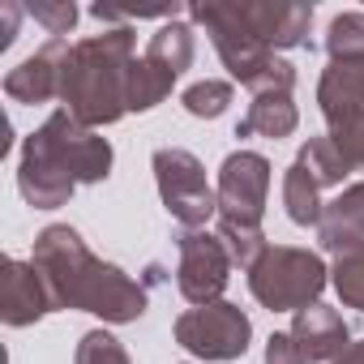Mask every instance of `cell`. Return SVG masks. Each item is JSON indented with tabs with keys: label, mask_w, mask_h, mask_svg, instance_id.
Instances as JSON below:
<instances>
[{
	"label": "cell",
	"mask_w": 364,
	"mask_h": 364,
	"mask_svg": "<svg viewBox=\"0 0 364 364\" xmlns=\"http://www.w3.org/2000/svg\"><path fill=\"white\" fill-rule=\"evenodd\" d=\"M291 338L300 343V351H304L309 364H334L351 347V330H347L343 313H334L326 304L300 309L296 321H291Z\"/></svg>",
	"instance_id": "obj_14"
},
{
	"label": "cell",
	"mask_w": 364,
	"mask_h": 364,
	"mask_svg": "<svg viewBox=\"0 0 364 364\" xmlns=\"http://www.w3.org/2000/svg\"><path fill=\"white\" fill-rule=\"evenodd\" d=\"M73 364H129V351L120 347L116 334L107 330H86L77 351H73Z\"/></svg>",
	"instance_id": "obj_26"
},
{
	"label": "cell",
	"mask_w": 364,
	"mask_h": 364,
	"mask_svg": "<svg viewBox=\"0 0 364 364\" xmlns=\"http://www.w3.org/2000/svg\"><path fill=\"white\" fill-rule=\"evenodd\" d=\"M82 313H95L112 326H124V321H137L146 313V291L112 262H99L86 296H82Z\"/></svg>",
	"instance_id": "obj_13"
},
{
	"label": "cell",
	"mask_w": 364,
	"mask_h": 364,
	"mask_svg": "<svg viewBox=\"0 0 364 364\" xmlns=\"http://www.w3.org/2000/svg\"><path fill=\"white\" fill-rule=\"evenodd\" d=\"M326 283H330L326 262L313 249H296V245H270L262 253V262L249 270V291L270 313L313 309L321 300Z\"/></svg>",
	"instance_id": "obj_2"
},
{
	"label": "cell",
	"mask_w": 364,
	"mask_h": 364,
	"mask_svg": "<svg viewBox=\"0 0 364 364\" xmlns=\"http://www.w3.org/2000/svg\"><path fill=\"white\" fill-rule=\"evenodd\" d=\"M31 18L43 22L52 31V39H65L77 22V5L73 0H39V5H31Z\"/></svg>",
	"instance_id": "obj_27"
},
{
	"label": "cell",
	"mask_w": 364,
	"mask_h": 364,
	"mask_svg": "<svg viewBox=\"0 0 364 364\" xmlns=\"http://www.w3.org/2000/svg\"><path fill=\"white\" fill-rule=\"evenodd\" d=\"M249 338H253V321L232 300L198 304V309L176 317V343L185 351H193L198 360H206V364L240 360L249 351Z\"/></svg>",
	"instance_id": "obj_5"
},
{
	"label": "cell",
	"mask_w": 364,
	"mask_h": 364,
	"mask_svg": "<svg viewBox=\"0 0 364 364\" xmlns=\"http://www.w3.org/2000/svg\"><path fill=\"white\" fill-rule=\"evenodd\" d=\"M266 364H309V360H304L300 343H296L291 330H287V334H270V338H266Z\"/></svg>",
	"instance_id": "obj_29"
},
{
	"label": "cell",
	"mask_w": 364,
	"mask_h": 364,
	"mask_svg": "<svg viewBox=\"0 0 364 364\" xmlns=\"http://www.w3.org/2000/svg\"><path fill=\"white\" fill-rule=\"evenodd\" d=\"M330 60H364V14H338L326 31Z\"/></svg>",
	"instance_id": "obj_24"
},
{
	"label": "cell",
	"mask_w": 364,
	"mask_h": 364,
	"mask_svg": "<svg viewBox=\"0 0 364 364\" xmlns=\"http://www.w3.org/2000/svg\"><path fill=\"white\" fill-rule=\"evenodd\" d=\"M176 249H180V266H176L180 296H185L193 309L223 300L228 279H232V257H228L223 240L215 232L198 228V232H180L176 236Z\"/></svg>",
	"instance_id": "obj_8"
},
{
	"label": "cell",
	"mask_w": 364,
	"mask_h": 364,
	"mask_svg": "<svg viewBox=\"0 0 364 364\" xmlns=\"http://www.w3.org/2000/svg\"><path fill=\"white\" fill-rule=\"evenodd\" d=\"M296 163L317 180L321 189H334V185H343L347 180V171H351V163L338 154V146L330 141V133L326 137H309L304 146H300V154H296Z\"/></svg>",
	"instance_id": "obj_20"
},
{
	"label": "cell",
	"mask_w": 364,
	"mask_h": 364,
	"mask_svg": "<svg viewBox=\"0 0 364 364\" xmlns=\"http://www.w3.org/2000/svg\"><path fill=\"white\" fill-rule=\"evenodd\" d=\"M330 141L338 146V154L351 167H364V116H351V120L330 124Z\"/></svg>",
	"instance_id": "obj_28"
},
{
	"label": "cell",
	"mask_w": 364,
	"mask_h": 364,
	"mask_svg": "<svg viewBox=\"0 0 364 364\" xmlns=\"http://www.w3.org/2000/svg\"><path fill=\"white\" fill-rule=\"evenodd\" d=\"M317 240L326 253H343L351 245H364V180L347 185L338 198L326 202L321 210V223H317Z\"/></svg>",
	"instance_id": "obj_16"
},
{
	"label": "cell",
	"mask_w": 364,
	"mask_h": 364,
	"mask_svg": "<svg viewBox=\"0 0 364 364\" xmlns=\"http://www.w3.org/2000/svg\"><path fill=\"white\" fill-rule=\"evenodd\" d=\"M296 124H300V112H296L291 95H253L236 137H253L257 133V137H274L279 141V137H291Z\"/></svg>",
	"instance_id": "obj_17"
},
{
	"label": "cell",
	"mask_w": 364,
	"mask_h": 364,
	"mask_svg": "<svg viewBox=\"0 0 364 364\" xmlns=\"http://www.w3.org/2000/svg\"><path fill=\"white\" fill-rule=\"evenodd\" d=\"M317 107L326 124L364 116V60H330L317 82Z\"/></svg>",
	"instance_id": "obj_15"
},
{
	"label": "cell",
	"mask_w": 364,
	"mask_h": 364,
	"mask_svg": "<svg viewBox=\"0 0 364 364\" xmlns=\"http://www.w3.org/2000/svg\"><path fill=\"white\" fill-rule=\"evenodd\" d=\"M334 364H364V338H360V343H351V347H347Z\"/></svg>",
	"instance_id": "obj_30"
},
{
	"label": "cell",
	"mask_w": 364,
	"mask_h": 364,
	"mask_svg": "<svg viewBox=\"0 0 364 364\" xmlns=\"http://www.w3.org/2000/svg\"><path fill=\"white\" fill-rule=\"evenodd\" d=\"M171 82L176 77H167L154 60L137 56L133 69H129V112H150L154 103H163L171 95Z\"/></svg>",
	"instance_id": "obj_21"
},
{
	"label": "cell",
	"mask_w": 364,
	"mask_h": 364,
	"mask_svg": "<svg viewBox=\"0 0 364 364\" xmlns=\"http://www.w3.org/2000/svg\"><path fill=\"white\" fill-rule=\"evenodd\" d=\"M283 206H287V219L296 228H317L321 223V210H326L321 185H317V180L300 163H291L287 176H283Z\"/></svg>",
	"instance_id": "obj_19"
},
{
	"label": "cell",
	"mask_w": 364,
	"mask_h": 364,
	"mask_svg": "<svg viewBox=\"0 0 364 364\" xmlns=\"http://www.w3.org/2000/svg\"><path fill=\"white\" fill-rule=\"evenodd\" d=\"M133 43H137V35L129 26H116L107 35H90V39L73 43V52L65 60L60 103L86 129L116 124L129 112V69L137 60Z\"/></svg>",
	"instance_id": "obj_1"
},
{
	"label": "cell",
	"mask_w": 364,
	"mask_h": 364,
	"mask_svg": "<svg viewBox=\"0 0 364 364\" xmlns=\"http://www.w3.org/2000/svg\"><path fill=\"white\" fill-rule=\"evenodd\" d=\"M31 262L43 270L56 309H82V296L99 270V257L86 249V240L69 228V223H52L35 236V253Z\"/></svg>",
	"instance_id": "obj_6"
},
{
	"label": "cell",
	"mask_w": 364,
	"mask_h": 364,
	"mask_svg": "<svg viewBox=\"0 0 364 364\" xmlns=\"http://www.w3.org/2000/svg\"><path fill=\"white\" fill-rule=\"evenodd\" d=\"M330 283L338 291V300L347 309H360L364 313V245H351L334 257L330 266Z\"/></svg>",
	"instance_id": "obj_23"
},
{
	"label": "cell",
	"mask_w": 364,
	"mask_h": 364,
	"mask_svg": "<svg viewBox=\"0 0 364 364\" xmlns=\"http://www.w3.org/2000/svg\"><path fill=\"white\" fill-rule=\"evenodd\" d=\"M52 287L35 262L9 257L5 262V283H0V317L5 326H35L43 313H52Z\"/></svg>",
	"instance_id": "obj_12"
},
{
	"label": "cell",
	"mask_w": 364,
	"mask_h": 364,
	"mask_svg": "<svg viewBox=\"0 0 364 364\" xmlns=\"http://www.w3.org/2000/svg\"><path fill=\"white\" fill-rule=\"evenodd\" d=\"M141 56L154 60L167 77H180V73L193 65V31H189L185 22H163V26L150 35V43H146Z\"/></svg>",
	"instance_id": "obj_18"
},
{
	"label": "cell",
	"mask_w": 364,
	"mask_h": 364,
	"mask_svg": "<svg viewBox=\"0 0 364 364\" xmlns=\"http://www.w3.org/2000/svg\"><path fill=\"white\" fill-rule=\"evenodd\" d=\"M180 103H185V112L198 116V120H219L228 112V103H232V82H215V77L193 82L185 95H180Z\"/></svg>",
	"instance_id": "obj_25"
},
{
	"label": "cell",
	"mask_w": 364,
	"mask_h": 364,
	"mask_svg": "<svg viewBox=\"0 0 364 364\" xmlns=\"http://www.w3.org/2000/svg\"><path fill=\"white\" fill-rule=\"evenodd\" d=\"M18 189L22 198L35 206V210H56L73 198L77 180H73V167L65 159V146H60V129L56 120L48 116L22 146V163H18Z\"/></svg>",
	"instance_id": "obj_7"
},
{
	"label": "cell",
	"mask_w": 364,
	"mask_h": 364,
	"mask_svg": "<svg viewBox=\"0 0 364 364\" xmlns=\"http://www.w3.org/2000/svg\"><path fill=\"white\" fill-rule=\"evenodd\" d=\"M150 167H154V185H159L167 215L185 232H198V228H206V219L219 215V193L206 185V167L193 150L159 146Z\"/></svg>",
	"instance_id": "obj_3"
},
{
	"label": "cell",
	"mask_w": 364,
	"mask_h": 364,
	"mask_svg": "<svg viewBox=\"0 0 364 364\" xmlns=\"http://www.w3.org/2000/svg\"><path fill=\"white\" fill-rule=\"evenodd\" d=\"M215 236L223 240L232 266H240V270H253V266L262 262V253L270 249L266 236H262V228H249V223H236V219H219Z\"/></svg>",
	"instance_id": "obj_22"
},
{
	"label": "cell",
	"mask_w": 364,
	"mask_h": 364,
	"mask_svg": "<svg viewBox=\"0 0 364 364\" xmlns=\"http://www.w3.org/2000/svg\"><path fill=\"white\" fill-rule=\"evenodd\" d=\"M240 14L253 26V35L279 52V48H309L313 5L304 0H240Z\"/></svg>",
	"instance_id": "obj_10"
},
{
	"label": "cell",
	"mask_w": 364,
	"mask_h": 364,
	"mask_svg": "<svg viewBox=\"0 0 364 364\" xmlns=\"http://www.w3.org/2000/svg\"><path fill=\"white\" fill-rule=\"evenodd\" d=\"M189 14H193L198 26H206L215 52H219V60H223V69H228L240 86H253V82L266 73V65L274 60V52H270V48L253 35V26L245 22L240 0H206V5H193Z\"/></svg>",
	"instance_id": "obj_4"
},
{
	"label": "cell",
	"mask_w": 364,
	"mask_h": 364,
	"mask_svg": "<svg viewBox=\"0 0 364 364\" xmlns=\"http://www.w3.org/2000/svg\"><path fill=\"white\" fill-rule=\"evenodd\" d=\"M73 43L69 39H48L35 56H26L18 69H9L5 77V95L14 103H48L60 99V82H65V60H69Z\"/></svg>",
	"instance_id": "obj_11"
},
{
	"label": "cell",
	"mask_w": 364,
	"mask_h": 364,
	"mask_svg": "<svg viewBox=\"0 0 364 364\" xmlns=\"http://www.w3.org/2000/svg\"><path fill=\"white\" fill-rule=\"evenodd\" d=\"M219 219H236L262 228L266 193H270V159L257 150H236L219 167Z\"/></svg>",
	"instance_id": "obj_9"
}]
</instances>
